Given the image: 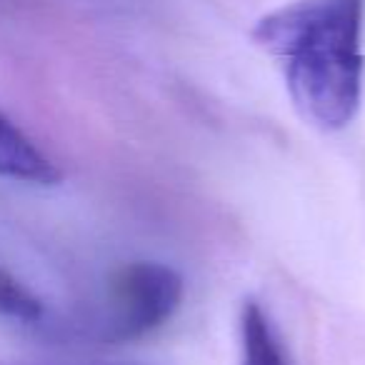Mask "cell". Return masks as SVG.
Listing matches in <instances>:
<instances>
[{"mask_svg": "<svg viewBox=\"0 0 365 365\" xmlns=\"http://www.w3.org/2000/svg\"><path fill=\"white\" fill-rule=\"evenodd\" d=\"M238 365H288L283 340L258 300L248 298L238 315Z\"/></svg>", "mask_w": 365, "mask_h": 365, "instance_id": "277c9868", "label": "cell"}, {"mask_svg": "<svg viewBox=\"0 0 365 365\" xmlns=\"http://www.w3.org/2000/svg\"><path fill=\"white\" fill-rule=\"evenodd\" d=\"M0 178L28 185H56L61 170L56 163L0 110Z\"/></svg>", "mask_w": 365, "mask_h": 365, "instance_id": "3957f363", "label": "cell"}, {"mask_svg": "<svg viewBox=\"0 0 365 365\" xmlns=\"http://www.w3.org/2000/svg\"><path fill=\"white\" fill-rule=\"evenodd\" d=\"M365 0H298L260 18L253 41L283 73L305 120L343 130L363 101Z\"/></svg>", "mask_w": 365, "mask_h": 365, "instance_id": "6da1fadb", "label": "cell"}, {"mask_svg": "<svg viewBox=\"0 0 365 365\" xmlns=\"http://www.w3.org/2000/svg\"><path fill=\"white\" fill-rule=\"evenodd\" d=\"M46 315L43 300L21 278L0 265V318L13 323H38Z\"/></svg>", "mask_w": 365, "mask_h": 365, "instance_id": "5b68a950", "label": "cell"}, {"mask_svg": "<svg viewBox=\"0 0 365 365\" xmlns=\"http://www.w3.org/2000/svg\"><path fill=\"white\" fill-rule=\"evenodd\" d=\"M185 285L178 270L155 260H135L118 270L108 283V340H138L163 328L180 308Z\"/></svg>", "mask_w": 365, "mask_h": 365, "instance_id": "7a4b0ae2", "label": "cell"}]
</instances>
